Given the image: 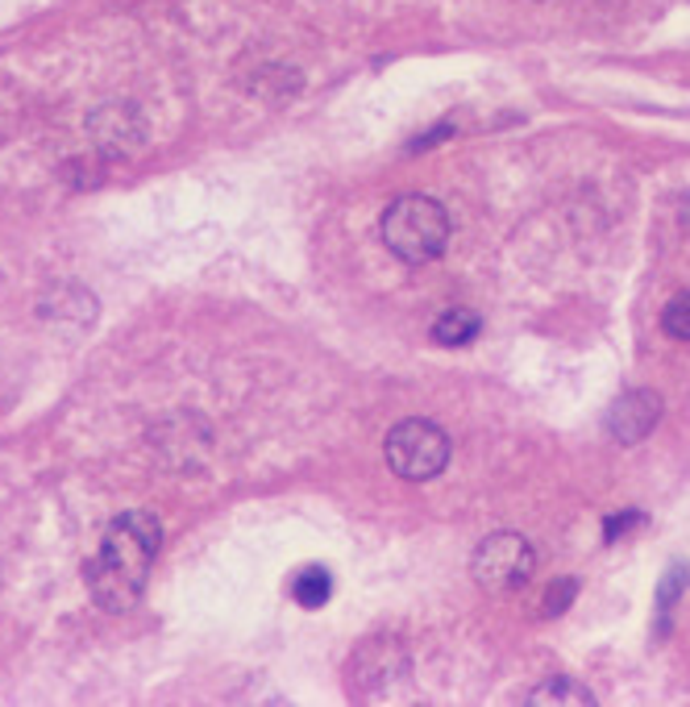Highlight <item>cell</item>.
<instances>
[{
  "label": "cell",
  "mask_w": 690,
  "mask_h": 707,
  "mask_svg": "<svg viewBox=\"0 0 690 707\" xmlns=\"http://www.w3.org/2000/svg\"><path fill=\"white\" fill-rule=\"evenodd\" d=\"M533 570H537V554H533V545L521 533H491L470 554V578L491 596L521 591L524 583L533 578Z\"/></svg>",
  "instance_id": "277c9868"
},
{
  "label": "cell",
  "mask_w": 690,
  "mask_h": 707,
  "mask_svg": "<svg viewBox=\"0 0 690 707\" xmlns=\"http://www.w3.org/2000/svg\"><path fill=\"white\" fill-rule=\"evenodd\" d=\"M333 596V575L325 570V566H304L296 570L292 578V599H296L299 608H325Z\"/></svg>",
  "instance_id": "52a82bcc"
},
{
  "label": "cell",
  "mask_w": 690,
  "mask_h": 707,
  "mask_svg": "<svg viewBox=\"0 0 690 707\" xmlns=\"http://www.w3.org/2000/svg\"><path fill=\"white\" fill-rule=\"evenodd\" d=\"M545 596H549V599H545L541 612H545V616H558L561 608H570V599H574V583H570V578H561L558 587H549Z\"/></svg>",
  "instance_id": "30bf717a"
},
{
  "label": "cell",
  "mask_w": 690,
  "mask_h": 707,
  "mask_svg": "<svg viewBox=\"0 0 690 707\" xmlns=\"http://www.w3.org/2000/svg\"><path fill=\"white\" fill-rule=\"evenodd\" d=\"M661 329L673 337V341H690V292L673 296L661 313Z\"/></svg>",
  "instance_id": "9c48e42d"
},
{
  "label": "cell",
  "mask_w": 690,
  "mask_h": 707,
  "mask_svg": "<svg viewBox=\"0 0 690 707\" xmlns=\"http://www.w3.org/2000/svg\"><path fill=\"white\" fill-rule=\"evenodd\" d=\"M383 454H387V466L399 479L425 483V479H437L449 466V433L441 425H432V421L412 416V421H399L387 433Z\"/></svg>",
  "instance_id": "3957f363"
},
{
  "label": "cell",
  "mask_w": 690,
  "mask_h": 707,
  "mask_svg": "<svg viewBox=\"0 0 690 707\" xmlns=\"http://www.w3.org/2000/svg\"><path fill=\"white\" fill-rule=\"evenodd\" d=\"M528 704L541 707V704H574V707H591L595 704V695L574 683V678H554V683H541V687L528 695Z\"/></svg>",
  "instance_id": "ba28073f"
},
{
  "label": "cell",
  "mask_w": 690,
  "mask_h": 707,
  "mask_svg": "<svg viewBox=\"0 0 690 707\" xmlns=\"http://www.w3.org/2000/svg\"><path fill=\"white\" fill-rule=\"evenodd\" d=\"M158 545H163V524L154 512H121L109 524V533L100 541L96 558L88 562V570H84L96 608H105V612L133 608L138 596L146 591Z\"/></svg>",
  "instance_id": "6da1fadb"
},
{
  "label": "cell",
  "mask_w": 690,
  "mask_h": 707,
  "mask_svg": "<svg viewBox=\"0 0 690 707\" xmlns=\"http://www.w3.org/2000/svg\"><path fill=\"white\" fill-rule=\"evenodd\" d=\"M483 329V320L479 313H470V308H449L441 317L432 320V341L437 346H470L474 337Z\"/></svg>",
  "instance_id": "8992f818"
},
{
  "label": "cell",
  "mask_w": 690,
  "mask_h": 707,
  "mask_svg": "<svg viewBox=\"0 0 690 707\" xmlns=\"http://www.w3.org/2000/svg\"><path fill=\"white\" fill-rule=\"evenodd\" d=\"M446 138H453V126H437L432 133H425V138H416L408 150H429V146H437V142H446Z\"/></svg>",
  "instance_id": "8fae6325"
},
{
  "label": "cell",
  "mask_w": 690,
  "mask_h": 707,
  "mask_svg": "<svg viewBox=\"0 0 690 707\" xmlns=\"http://www.w3.org/2000/svg\"><path fill=\"white\" fill-rule=\"evenodd\" d=\"M682 225H687V233H690V196H687V208H682Z\"/></svg>",
  "instance_id": "7c38bea8"
},
{
  "label": "cell",
  "mask_w": 690,
  "mask_h": 707,
  "mask_svg": "<svg viewBox=\"0 0 690 707\" xmlns=\"http://www.w3.org/2000/svg\"><path fill=\"white\" fill-rule=\"evenodd\" d=\"M657 421H661V395L645 388L620 395L616 404L607 409V433H612V442H620V446L645 442L657 428Z\"/></svg>",
  "instance_id": "5b68a950"
},
{
  "label": "cell",
  "mask_w": 690,
  "mask_h": 707,
  "mask_svg": "<svg viewBox=\"0 0 690 707\" xmlns=\"http://www.w3.org/2000/svg\"><path fill=\"white\" fill-rule=\"evenodd\" d=\"M449 242V213L432 196L408 192L387 205L383 213V246L392 250L399 262H432Z\"/></svg>",
  "instance_id": "7a4b0ae2"
}]
</instances>
